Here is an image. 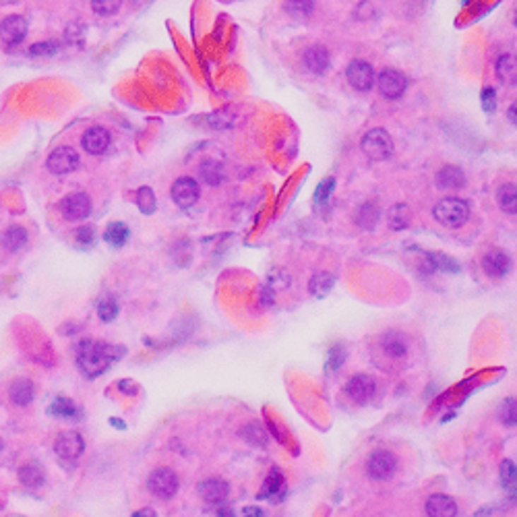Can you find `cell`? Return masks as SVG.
Segmentation results:
<instances>
[{"label": "cell", "mask_w": 517, "mask_h": 517, "mask_svg": "<svg viewBox=\"0 0 517 517\" xmlns=\"http://www.w3.org/2000/svg\"><path fill=\"white\" fill-rule=\"evenodd\" d=\"M124 356L122 346H108L102 342L85 339L77 346V364L85 377H100L112 362Z\"/></svg>", "instance_id": "1"}, {"label": "cell", "mask_w": 517, "mask_h": 517, "mask_svg": "<svg viewBox=\"0 0 517 517\" xmlns=\"http://www.w3.org/2000/svg\"><path fill=\"white\" fill-rule=\"evenodd\" d=\"M433 216L438 223H443L447 228H462L463 223L470 219V205L463 199L447 197V199H441L436 203Z\"/></svg>", "instance_id": "2"}, {"label": "cell", "mask_w": 517, "mask_h": 517, "mask_svg": "<svg viewBox=\"0 0 517 517\" xmlns=\"http://www.w3.org/2000/svg\"><path fill=\"white\" fill-rule=\"evenodd\" d=\"M362 151L375 160V162H383L393 153V139L385 129H373L368 131L364 139H362Z\"/></svg>", "instance_id": "3"}, {"label": "cell", "mask_w": 517, "mask_h": 517, "mask_svg": "<svg viewBox=\"0 0 517 517\" xmlns=\"http://www.w3.org/2000/svg\"><path fill=\"white\" fill-rule=\"evenodd\" d=\"M178 474L170 467H158L147 478V489L160 499H172L178 492Z\"/></svg>", "instance_id": "4"}, {"label": "cell", "mask_w": 517, "mask_h": 517, "mask_svg": "<svg viewBox=\"0 0 517 517\" xmlns=\"http://www.w3.org/2000/svg\"><path fill=\"white\" fill-rule=\"evenodd\" d=\"M54 451L60 462H75L85 451V441L77 431H64L56 436Z\"/></svg>", "instance_id": "5"}, {"label": "cell", "mask_w": 517, "mask_h": 517, "mask_svg": "<svg viewBox=\"0 0 517 517\" xmlns=\"http://www.w3.org/2000/svg\"><path fill=\"white\" fill-rule=\"evenodd\" d=\"M366 472L373 480H387L397 472V458L385 449L373 451L366 462Z\"/></svg>", "instance_id": "6"}, {"label": "cell", "mask_w": 517, "mask_h": 517, "mask_svg": "<svg viewBox=\"0 0 517 517\" xmlns=\"http://www.w3.org/2000/svg\"><path fill=\"white\" fill-rule=\"evenodd\" d=\"M79 165H81L79 153H77L73 147H58V149H54V151L50 153V158H48V170H50L52 174H58V176H62V174H71V172H75Z\"/></svg>", "instance_id": "7"}, {"label": "cell", "mask_w": 517, "mask_h": 517, "mask_svg": "<svg viewBox=\"0 0 517 517\" xmlns=\"http://www.w3.org/2000/svg\"><path fill=\"white\" fill-rule=\"evenodd\" d=\"M377 87L387 100H397L404 95L406 87H408V79L404 77V73H400L395 69H385L377 79Z\"/></svg>", "instance_id": "8"}, {"label": "cell", "mask_w": 517, "mask_h": 517, "mask_svg": "<svg viewBox=\"0 0 517 517\" xmlns=\"http://www.w3.org/2000/svg\"><path fill=\"white\" fill-rule=\"evenodd\" d=\"M346 77L358 91H368L375 85V71L366 60H352L346 69Z\"/></svg>", "instance_id": "9"}, {"label": "cell", "mask_w": 517, "mask_h": 517, "mask_svg": "<svg viewBox=\"0 0 517 517\" xmlns=\"http://www.w3.org/2000/svg\"><path fill=\"white\" fill-rule=\"evenodd\" d=\"M60 211L69 221H77V219H85L91 214V201L85 192H73L66 194L60 203Z\"/></svg>", "instance_id": "10"}, {"label": "cell", "mask_w": 517, "mask_h": 517, "mask_svg": "<svg viewBox=\"0 0 517 517\" xmlns=\"http://www.w3.org/2000/svg\"><path fill=\"white\" fill-rule=\"evenodd\" d=\"M199 182L194 178H189V176H182L178 178L174 185H172V199L178 207L182 209H189L192 207L197 201H199Z\"/></svg>", "instance_id": "11"}, {"label": "cell", "mask_w": 517, "mask_h": 517, "mask_svg": "<svg viewBox=\"0 0 517 517\" xmlns=\"http://www.w3.org/2000/svg\"><path fill=\"white\" fill-rule=\"evenodd\" d=\"M375 391H377V383L373 377H368V375H354V377H350V381L346 385V393H348V397L356 402V404H366L373 395H375Z\"/></svg>", "instance_id": "12"}, {"label": "cell", "mask_w": 517, "mask_h": 517, "mask_svg": "<svg viewBox=\"0 0 517 517\" xmlns=\"http://www.w3.org/2000/svg\"><path fill=\"white\" fill-rule=\"evenodd\" d=\"M28 33V21L19 15H11L0 23V40L6 46H17L25 40Z\"/></svg>", "instance_id": "13"}, {"label": "cell", "mask_w": 517, "mask_h": 517, "mask_svg": "<svg viewBox=\"0 0 517 517\" xmlns=\"http://www.w3.org/2000/svg\"><path fill=\"white\" fill-rule=\"evenodd\" d=\"M199 496L205 501V503H211V505H221L228 501L230 496V487L226 480L221 478H207L199 484Z\"/></svg>", "instance_id": "14"}, {"label": "cell", "mask_w": 517, "mask_h": 517, "mask_svg": "<svg viewBox=\"0 0 517 517\" xmlns=\"http://www.w3.org/2000/svg\"><path fill=\"white\" fill-rule=\"evenodd\" d=\"M482 269L489 277H505L511 272V257L503 250H490L482 259Z\"/></svg>", "instance_id": "15"}, {"label": "cell", "mask_w": 517, "mask_h": 517, "mask_svg": "<svg viewBox=\"0 0 517 517\" xmlns=\"http://www.w3.org/2000/svg\"><path fill=\"white\" fill-rule=\"evenodd\" d=\"M83 149L91 156H100L110 147V133L104 127H91L81 139Z\"/></svg>", "instance_id": "16"}, {"label": "cell", "mask_w": 517, "mask_h": 517, "mask_svg": "<svg viewBox=\"0 0 517 517\" xmlns=\"http://www.w3.org/2000/svg\"><path fill=\"white\" fill-rule=\"evenodd\" d=\"M304 66L315 75H325L331 66V56L325 46H310L304 52Z\"/></svg>", "instance_id": "17"}, {"label": "cell", "mask_w": 517, "mask_h": 517, "mask_svg": "<svg viewBox=\"0 0 517 517\" xmlns=\"http://www.w3.org/2000/svg\"><path fill=\"white\" fill-rule=\"evenodd\" d=\"M426 513H429V517H455L458 516V505L447 494H433L426 501Z\"/></svg>", "instance_id": "18"}, {"label": "cell", "mask_w": 517, "mask_h": 517, "mask_svg": "<svg viewBox=\"0 0 517 517\" xmlns=\"http://www.w3.org/2000/svg\"><path fill=\"white\" fill-rule=\"evenodd\" d=\"M286 494V480H284V474L273 467L263 484V489L259 492V499H272V501H277Z\"/></svg>", "instance_id": "19"}, {"label": "cell", "mask_w": 517, "mask_h": 517, "mask_svg": "<svg viewBox=\"0 0 517 517\" xmlns=\"http://www.w3.org/2000/svg\"><path fill=\"white\" fill-rule=\"evenodd\" d=\"M381 348H383V352L389 356V358L400 360V358H404V356L408 354L409 346H408V342H406V337H404L402 333L389 331V333L383 337Z\"/></svg>", "instance_id": "20"}, {"label": "cell", "mask_w": 517, "mask_h": 517, "mask_svg": "<svg viewBox=\"0 0 517 517\" xmlns=\"http://www.w3.org/2000/svg\"><path fill=\"white\" fill-rule=\"evenodd\" d=\"M465 185V174L458 165H445L436 174V187L438 189H462Z\"/></svg>", "instance_id": "21"}, {"label": "cell", "mask_w": 517, "mask_h": 517, "mask_svg": "<svg viewBox=\"0 0 517 517\" xmlns=\"http://www.w3.org/2000/svg\"><path fill=\"white\" fill-rule=\"evenodd\" d=\"M33 385L28 379H17L8 387V395H11V402H15L17 406H28L33 402Z\"/></svg>", "instance_id": "22"}, {"label": "cell", "mask_w": 517, "mask_h": 517, "mask_svg": "<svg viewBox=\"0 0 517 517\" xmlns=\"http://www.w3.org/2000/svg\"><path fill=\"white\" fill-rule=\"evenodd\" d=\"M19 480L29 487V489H37V487H42L44 484V480H46V474H44V470H42V465L35 462L31 463H25L21 470H19Z\"/></svg>", "instance_id": "23"}, {"label": "cell", "mask_w": 517, "mask_h": 517, "mask_svg": "<svg viewBox=\"0 0 517 517\" xmlns=\"http://www.w3.org/2000/svg\"><path fill=\"white\" fill-rule=\"evenodd\" d=\"M496 77L507 85H516L517 81V62L513 54H505L496 62Z\"/></svg>", "instance_id": "24"}, {"label": "cell", "mask_w": 517, "mask_h": 517, "mask_svg": "<svg viewBox=\"0 0 517 517\" xmlns=\"http://www.w3.org/2000/svg\"><path fill=\"white\" fill-rule=\"evenodd\" d=\"M496 203L499 207L509 214V216H516L517 211V189L516 185H503L499 191H496Z\"/></svg>", "instance_id": "25"}, {"label": "cell", "mask_w": 517, "mask_h": 517, "mask_svg": "<svg viewBox=\"0 0 517 517\" xmlns=\"http://www.w3.org/2000/svg\"><path fill=\"white\" fill-rule=\"evenodd\" d=\"M129 236H131V230L122 221H112L108 228H106V232H104V240L108 245L116 246V248L127 245Z\"/></svg>", "instance_id": "26"}, {"label": "cell", "mask_w": 517, "mask_h": 517, "mask_svg": "<svg viewBox=\"0 0 517 517\" xmlns=\"http://www.w3.org/2000/svg\"><path fill=\"white\" fill-rule=\"evenodd\" d=\"M50 414L56 418H64V420H77L81 416V409L77 408L69 397H56L50 406Z\"/></svg>", "instance_id": "27"}, {"label": "cell", "mask_w": 517, "mask_h": 517, "mask_svg": "<svg viewBox=\"0 0 517 517\" xmlns=\"http://www.w3.org/2000/svg\"><path fill=\"white\" fill-rule=\"evenodd\" d=\"M199 176H201L203 182L218 187L219 182L223 180V165L219 162H214V160H205L199 165Z\"/></svg>", "instance_id": "28"}, {"label": "cell", "mask_w": 517, "mask_h": 517, "mask_svg": "<svg viewBox=\"0 0 517 517\" xmlns=\"http://www.w3.org/2000/svg\"><path fill=\"white\" fill-rule=\"evenodd\" d=\"M28 245V232H25V228H21V226H11L6 232H4V236H2V246L6 248V250H19V248H23V246Z\"/></svg>", "instance_id": "29"}, {"label": "cell", "mask_w": 517, "mask_h": 517, "mask_svg": "<svg viewBox=\"0 0 517 517\" xmlns=\"http://www.w3.org/2000/svg\"><path fill=\"white\" fill-rule=\"evenodd\" d=\"M379 205H375V203H364L360 209H358V214H356V223L360 226V228H364V230H373L377 223H379Z\"/></svg>", "instance_id": "30"}, {"label": "cell", "mask_w": 517, "mask_h": 517, "mask_svg": "<svg viewBox=\"0 0 517 517\" xmlns=\"http://www.w3.org/2000/svg\"><path fill=\"white\" fill-rule=\"evenodd\" d=\"M333 284H335V277H333L331 273L327 272L317 273V275L310 279L308 290H310V294H313L315 298H323V296H327V294L331 292Z\"/></svg>", "instance_id": "31"}, {"label": "cell", "mask_w": 517, "mask_h": 517, "mask_svg": "<svg viewBox=\"0 0 517 517\" xmlns=\"http://www.w3.org/2000/svg\"><path fill=\"white\" fill-rule=\"evenodd\" d=\"M409 207L406 203H397L391 211H389V226L393 230H404L409 226Z\"/></svg>", "instance_id": "32"}, {"label": "cell", "mask_w": 517, "mask_h": 517, "mask_svg": "<svg viewBox=\"0 0 517 517\" xmlns=\"http://www.w3.org/2000/svg\"><path fill=\"white\" fill-rule=\"evenodd\" d=\"M243 436H245L250 445H257V447L267 445V433H265V429H263L259 422H250V424H246L245 429H243Z\"/></svg>", "instance_id": "33"}, {"label": "cell", "mask_w": 517, "mask_h": 517, "mask_svg": "<svg viewBox=\"0 0 517 517\" xmlns=\"http://www.w3.org/2000/svg\"><path fill=\"white\" fill-rule=\"evenodd\" d=\"M136 205H139L141 214H145V216H151L156 211V194H153V191L149 187L139 189V192H136Z\"/></svg>", "instance_id": "34"}, {"label": "cell", "mask_w": 517, "mask_h": 517, "mask_svg": "<svg viewBox=\"0 0 517 517\" xmlns=\"http://www.w3.org/2000/svg\"><path fill=\"white\" fill-rule=\"evenodd\" d=\"M98 315L104 323H110L116 319L118 315V302L112 298V296H104V298L98 302Z\"/></svg>", "instance_id": "35"}, {"label": "cell", "mask_w": 517, "mask_h": 517, "mask_svg": "<svg viewBox=\"0 0 517 517\" xmlns=\"http://www.w3.org/2000/svg\"><path fill=\"white\" fill-rule=\"evenodd\" d=\"M315 2L313 0H288L286 2V11L292 17H308L313 13Z\"/></svg>", "instance_id": "36"}, {"label": "cell", "mask_w": 517, "mask_h": 517, "mask_svg": "<svg viewBox=\"0 0 517 517\" xmlns=\"http://www.w3.org/2000/svg\"><path fill=\"white\" fill-rule=\"evenodd\" d=\"M429 259H431V265H433L435 269H443V272H449V273L460 272L458 261H455V259H451V257H447V255H429Z\"/></svg>", "instance_id": "37"}, {"label": "cell", "mask_w": 517, "mask_h": 517, "mask_svg": "<svg viewBox=\"0 0 517 517\" xmlns=\"http://www.w3.org/2000/svg\"><path fill=\"white\" fill-rule=\"evenodd\" d=\"M120 2H122V0H91V8H93V13H95V15L110 17V15L118 13Z\"/></svg>", "instance_id": "38"}, {"label": "cell", "mask_w": 517, "mask_h": 517, "mask_svg": "<svg viewBox=\"0 0 517 517\" xmlns=\"http://www.w3.org/2000/svg\"><path fill=\"white\" fill-rule=\"evenodd\" d=\"M501 480H503L505 489H511V492L516 490L517 467L511 460H505V462L501 463Z\"/></svg>", "instance_id": "39"}, {"label": "cell", "mask_w": 517, "mask_h": 517, "mask_svg": "<svg viewBox=\"0 0 517 517\" xmlns=\"http://www.w3.org/2000/svg\"><path fill=\"white\" fill-rule=\"evenodd\" d=\"M344 360H346V348L344 346H333L331 350H329V356H327V371H337L342 364H344Z\"/></svg>", "instance_id": "40"}, {"label": "cell", "mask_w": 517, "mask_h": 517, "mask_svg": "<svg viewBox=\"0 0 517 517\" xmlns=\"http://www.w3.org/2000/svg\"><path fill=\"white\" fill-rule=\"evenodd\" d=\"M335 189V178L331 176V178H325L321 185H319V189L315 191V201L321 205V203H327L329 201V197H331V192Z\"/></svg>", "instance_id": "41"}, {"label": "cell", "mask_w": 517, "mask_h": 517, "mask_svg": "<svg viewBox=\"0 0 517 517\" xmlns=\"http://www.w3.org/2000/svg\"><path fill=\"white\" fill-rule=\"evenodd\" d=\"M501 420L505 426H516V400H507L501 408Z\"/></svg>", "instance_id": "42"}, {"label": "cell", "mask_w": 517, "mask_h": 517, "mask_svg": "<svg viewBox=\"0 0 517 517\" xmlns=\"http://www.w3.org/2000/svg\"><path fill=\"white\" fill-rule=\"evenodd\" d=\"M482 108H484V112H489V114L496 110V91L490 89V87H487L482 91Z\"/></svg>", "instance_id": "43"}, {"label": "cell", "mask_w": 517, "mask_h": 517, "mask_svg": "<svg viewBox=\"0 0 517 517\" xmlns=\"http://www.w3.org/2000/svg\"><path fill=\"white\" fill-rule=\"evenodd\" d=\"M56 48H58V44H54V42H48V44H35V46H31L29 54H31V56L54 54Z\"/></svg>", "instance_id": "44"}, {"label": "cell", "mask_w": 517, "mask_h": 517, "mask_svg": "<svg viewBox=\"0 0 517 517\" xmlns=\"http://www.w3.org/2000/svg\"><path fill=\"white\" fill-rule=\"evenodd\" d=\"M93 238H95V232H93L91 226H83V228L77 230V243H79V245L89 246L93 243Z\"/></svg>", "instance_id": "45"}, {"label": "cell", "mask_w": 517, "mask_h": 517, "mask_svg": "<svg viewBox=\"0 0 517 517\" xmlns=\"http://www.w3.org/2000/svg\"><path fill=\"white\" fill-rule=\"evenodd\" d=\"M243 517H263V509L259 507H246L243 511Z\"/></svg>", "instance_id": "46"}, {"label": "cell", "mask_w": 517, "mask_h": 517, "mask_svg": "<svg viewBox=\"0 0 517 517\" xmlns=\"http://www.w3.org/2000/svg\"><path fill=\"white\" fill-rule=\"evenodd\" d=\"M131 517H158V513L153 509H141V511H136Z\"/></svg>", "instance_id": "47"}, {"label": "cell", "mask_w": 517, "mask_h": 517, "mask_svg": "<svg viewBox=\"0 0 517 517\" xmlns=\"http://www.w3.org/2000/svg\"><path fill=\"white\" fill-rule=\"evenodd\" d=\"M214 517H234V513H232V509H226V507H221V509H218V513Z\"/></svg>", "instance_id": "48"}, {"label": "cell", "mask_w": 517, "mask_h": 517, "mask_svg": "<svg viewBox=\"0 0 517 517\" xmlns=\"http://www.w3.org/2000/svg\"><path fill=\"white\" fill-rule=\"evenodd\" d=\"M509 120H511V124H516V104L509 110Z\"/></svg>", "instance_id": "49"}, {"label": "cell", "mask_w": 517, "mask_h": 517, "mask_svg": "<svg viewBox=\"0 0 517 517\" xmlns=\"http://www.w3.org/2000/svg\"><path fill=\"white\" fill-rule=\"evenodd\" d=\"M110 424H112V426H118L120 431L124 429V422H122V420H110Z\"/></svg>", "instance_id": "50"}]
</instances>
